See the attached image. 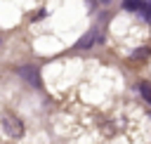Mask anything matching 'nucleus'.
<instances>
[{
	"mask_svg": "<svg viewBox=\"0 0 151 144\" xmlns=\"http://www.w3.org/2000/svg\"><path fill=\"white\" fill-rule=\"evenodd\" d=\"M2 127H5V132H7L9 137H21V132H24L21 120H19L17 116H12V113H5V116H2Z\"/></svg>",
	"mask_w": 151,
	"mask_h": 144,
	"instance_id": "f257e3e1",
	"label": "nucleus"
},
{
	"mask_svg": "<svg viewBox=\"0 0 151 144\" xmlns=\"http://www.w3.org/2000/svg\"><path fill=\"white\" fill-rule=\"evenodd\" d=\"M19 76H21V78H26L31 85L40 87V78H38V71H35L33 66H21V68H19Z\"/></svg>",
	"mask_w": 151,
	"mask_h": 144,
	"instance_id": "f03ea898",
	"label": "nucleus"
},
{
	"mask_svg": "<svg viewBox=\"0 0 151 144\" xmlns=\"http://www.w3.org/2000/svg\"><path fill=\"white\" fill-rule=\"evenodd\" d=\"M92 40H94V33L90 31V33H85V38H80V40H78V47H80V50H85V47H90V45H92Z\"/></svg>",
	"mask_w": 151,
	"mask_h": 144,
	"instance_id": "7ed1b4c3",
	"label": "nucleus"
},
{
	"mask_svg": "<svg viewBox=\"0 0 151 144\" xmlns=\"http://www.w3.org/2000/svg\"><path fill=\"white\" fill-rule=\"evenodd\" d=\"M123 7H125V9H130V12H132V9H142V0H125V2H123Z\"/></svg>",
	"mask_w": 151,
	"mask_h": 144,
	"instance_id": "20e7f679",
	"label": "nucleus"
},
{
	"mask_svg": "<svg viewBox=\"0 0 151 144\" xmlns=\"http://www.w3.org/2000/svg\"><path fill=\"white\" fill-rule=\"evenodd\" d=\"M142 94H144V99L151 102V85L149 83H142Z\"/></svg>",
	"mask_w": 151,
	"mask_h": 144,
	"instance_id": "39448f33",
	"label": "nucleus"
},
{
	"mask_svg": "<svg viewBox=\"0 0 151 144\" xmlns=\"http://www.w3.org/2000/svg\"><path fill=\"white\" fill-rule=\"evenodd\" d=\"M101 2H109V0H101Z\"/></svg>",
	"mask_w": 151,
	"mask_h": 144,
	"instance_id": "423d86ee",
	"label": "nucleus"
}]
</instances>
